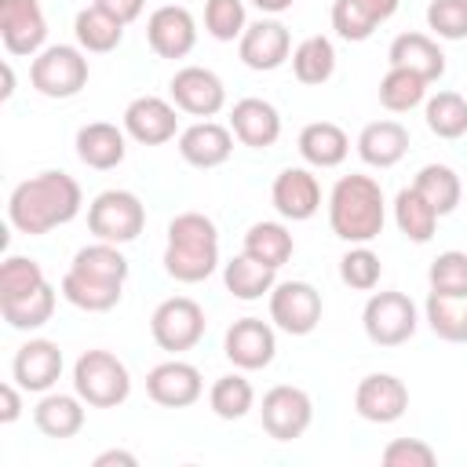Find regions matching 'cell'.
<instances>
[{"mask_svg": "<svg viewBox=\"0 0 467 467\" xmlns=\"http://www.w3.org/2000/svg\"><path fill=\"white\" fill-rule=\"evenodd\" d=\"M84 193L80 182L66 171H40L18 182L7 197V219L26 237H44L55 226H66L80 215Z\"/></svg>", "mask_w": 467, "mask_h": 467, "instance_id": "1", "label": "cell"}, {"mask_svg": "<svg viewBox=\"0 0 467 467\" xmlns=\"http://www.w3.org/2000/svg\"><path fill=\"white\" fill-rule=\"evenodd\" d=\"M387 201L372 175H343L328 193V226L347 244H368L383 234Z\"/></svg>", "mask_w": 467, "mask_h": 467, "instance_id": "2", "label": "cell"}, {"mask_svg": "<svg viewBox=\"0 0 467 467\" xmlns=\"http://www.w3.org/2000/svg\"><path fill=\"white\" fill-rule=\"evenodd\" d=\"M219 266V230L204 212H179L168 223L164 270L182 285H197L212 277Z\"/></svg>", "mask_w": 467, "mask_h": 467, "instance_id": "3", "label": "cell"}, {"mask_svg": "<svg viewBox=\"0 0 467 467\" xmlns=\"http://www.w3.org/2000/svg\"><path fill=\"white\" fill-rule=\"evenodd\" d=\"M73 390L91 409H117L131 394L128 365L109 350H84L73 365Z\"/></svg>", "mask_w": 467, "mask_h": 467, "instance_id": "4", "label": "cell"}, {"mask_svg": "<svg viewBox=\"0 0 467 467\" xmlns=\"http://www.w3.org/2000/svg\"><path fill=\"white\" fill-rule=\"evenodd\" d=\"M29 84L44 99H73L88 84V58L84 47L73 44H51L29 62Z\"/></svg>", "mask_w": 467, "mask_h": 467, "instance_id": "5", "label": "cell"}, {"mask_svg": "<svg viewBox=\"0 0 467 467\" xmlns=\"http://www.w3.org/2000/svg\"><path fill=\"white\" fill-rule=\"evenodd\" d=\"M142 226H146V208L131 190H102L88 204V230L95 234V241L128 244L142 234Z\"/></svg>", "mask_w": 467, "mask_h": 467, "instance_id": "6", "label": "cell"}, {"mask_svg": "<svg viewBox=\"0 0 467 467\" xmlns=\"http://www.w3.org/2000/svg\"><path fill=\"white\" fill-rule=\"evenodd\" d=\"M416 303L405 292H372L361 310V328L376 347H401L416 336Z\"/></svg>", "mask_w": 467, "mask_h": 467, "instance_id": "7", "label": "cell"}, {"mask_svg": "<svg viewBox=\"0 0 467 467\" xmlns=\"http://www.w3.org/2000/svg\"><path fill=\"white\" fill-rule=\"evenodd\" d=\"M204 325H208L204 321V310L190 296H171V299L157 303V310L150 314V336L168 354L193 350L204 339Z\"/></svg>", "mask_w": 467, "mask_h": 467, "instance_id": "8", "label": "cell"}, {"mask_svg": "<svg viewBox=\"0 0 467 467\" xmlns=\"http://www.w3.org/2000/svg\"><path fill=\"white\" fill-rule=\"evenodd\" d=\"M259 420H263V431L274 438V441H296L306 434L310 420H314V401L303 387H292V383H277L263 394V405H259Z\"/></svg>", "mask_w": 467, "mask_h": 467, "instance_id": "9", "label": "cell"}, {"mask_svg": "<svg viewBox=\"0 0 467 467\" xmlns=\"http://www.w3.org/2000/svg\"><path fill=\"white\" fill-rule=\"evenodd\" d=\"M270 321L288 336H310L321 321V292L310 281H281L270 288Z\"/></svg>", "mask_w": 467, "mask_h": 467, "instance_id": "10", "label": "cell"}, {"mask_svg": "<svg viewBox=\"0 0 467 467\" xmlns=\"http://www.w3.org/2000/svg\"><path fill=\"white\" fill-rule=\"evenodd\" d=\"M0 40L7 55H40L47 40V18L40 0H0Z\"/></svg>", "mask_w": 467, "mask_h": 467, "instance_id": "11", "label": "cell"}, {"mask_svg": "<svg viewBox=\"0 0 467 467\" xmlns=\"http://www.w3.org/2000/svg\"><path fill=\"white\" fill-rule=\"evenodd\" d=\"M168 91H171V102L182 113H190V117H204L208 120V117H215L226 106V88H223L219 73H212L204 66H182V69H175Z\"/></svg>", "mask_w": 467, "mask_h": 467, "instance_id": "12", "label": "cell"}, {"mask_svg": "<svg viewBox=\"0 0 467 467\" xmlns=\"http://www.w3.org/2000/svg\"><path fill=\"white\" fill-rule=\"evenodd\" d=\"M146 394H150V401H157L164 409H186L204 394L201 368L190 361L168 358L146 372Z\"/></svg>", "mask_w": 467, "mask_h": 467, "instance_id": "13", "label": "cell"}, {"mask_svg": "<svg viewBox=\"0 0 467 467\" xmlns=\"http://www.w3.org/2000/svg\"><path fill=\"white\" fill-rule=\"evenodd\" d=\"M237 55H241V62H244L248 69L270 73V69H277V66H285V62L292 58V36H288L285 22H277V18H259V22H252V26L241 33Z\"/></svg>", "mask_w": 467, "mask_h": 467, "instance_id": "14", "label": "cell"}, {"mask_svg": "<svg viewBox=\"0 0 467 467\" xmlns=\"http://www.w3.org/2000/svg\"><path fill=\"white\" fill-rule=\"evenodd\" d=\"M223 350L226 358L241 368V372H259L274 361L277 354V336L274 328L263 321V317H241L226 328V339H223Z\"/></svg>", "mask_w": 467, "mask_h": 467, "instance_id": "15", "label": "cell"}, {"mask_svg": "<svg viewBox=\"0 0 467 467\" xmlns=\"http://www.w3.org/2000/svg\"><path fill=\"white\" fill-rule=\"evenodd\" d=\"M354 409L368 423H394L409 409V387L394 372H368L354 390Z\"/></svg>", "mask_w": 467, "mask_h": 467, "instance_id": "16", "label": "cell"}, {"mask_svg": "<svg viewBox=\"0 0 467 467\" xmlns=\"http://www.w3.org/2000/svg\"><path fill=\"white\" fill-rule=\"evenodd\" d=\"M179 106H171L161 95H139L124 106V131L142 146H164L179 131Z\"/></svg>", "mask_w": 467, "mask_h": 467, "instance_id": "17", "label": "cell"}, {"mask_svg": "<svg viewBox=\"0 0 467 467\" xmlns=\"http://www.w3.org/2000/svg\"><path fill=\"white\" fill-rule=\"evenodd\" d=\"M146 40L161 58H186L197 44V22L182 4H164L146 18Z\"/></svg>", "mask_w": 467, "mask_h": 467, "instance_id": "18", "label": "cell"}, {"mask_svg": "<svg viewBox=\"0 0 467 467\" xmlns=\"http://www.w3.org/2000/svg\"><path fill=\"white\" fill-rule=\"evenodd\" d=\"M62 376V350L58 343L51 339H29L15 350V361H11V379L22 387V390H33V394H47Z\"/></svg>", "mask_w": 467, "mask_h": 467, "instance_id": "19", "label": "cell"}, {"mask_svg": "<svg viewBox=\"0 0 467 467\" xmlns=\"http://www.w3.org/2000/svg\"><path fill=\"white\" fill-rule=\"evenodd\" d=\"M270 201L277 208L281 219H292V223H306L317 215L321 208V186H317V175L310 168H285L274 186H270Z\"/></svg>", "mask_w": 467, "mask_h": 467, "instance_id": "20", "label": "cell"}, {"mask_svg": "<svg viewBox=\"0 0 467 467\" xmlns=\"http://www.w3.org/2000/svg\"><path fill=\"white\" fill-rule=\"evenodd\" d=\"M234 153V131L215 120H197L186 131H179V157L190 168H219Z\"/></svg>", "mask_w": 467, "mask_h": 467, "instance_id": "21", "label": "cell"}, {"mask_svg": "<svg viewBox=\"0 0 467 467\" xmlns=\"http://www.w3.org/2000/svg\"><path fill=\"white\" fill-rule=\"evenodd\" d=\"M230 131L241 146L266 150L281 139V113L266 99H241L230 109Z\"/></svg>", "mask_w": 467, "mask_h": 467, "instance_id": "22", "label": "cell"}, {"mask_svg": "<svg viewBox=\"0 0 467 467\" xmlns=\"http://www.w3.org/2000/svg\"><path fill=\"white\" fill-rule=\"evenodd\" d=\"M124 135H128V131L117 128V124H109V120H91V124H84V128L77 131V157H80V164H88V168H95V171L117 168V164L124 161V153H128V139H124Z\"/></svg>", "mask_w": 467, "mask_h": 467, "instance_id": "23", "label": "cell"}, {"mask_svg": "<svg viewBox=\"0 0 467 467\" xmlns=\"http://www.w3.org/2000/svg\"><path fill=\"white\" fill-rule=\"evenodd\" d=\"M387 62L423 77L427 84H434L445 73V55H441L438 40L427 36V33H401V36H394L390 51H387Z\"/></svg>", "mask_w": 467, "mask_h": 467, "instance_id": "24", "label": "cell"}, {"mask_svg": "<svg viewBox=\"0 0 467 467\" xmlns=\"http://www.w3.org/2000/svg\"><path fill=\"white\" fill-rule=\"evenodd\" d=\"M409 153V128L398 120H372L358 135V157L368 168H394Z\"/></svg>", "mask_w": 467, "mask_h": 467, "instance_id": "25", "label": "cell"}, {"mask_svg": "<svg viewBox=\"0 0 467 467\" xmlns=\"http://www.w3.org/2000/svg\"><path fill=\"white\" fill-rule=\"evenodd\" d=\"M299 157L310 164V168H339L350 153V139L339 124L332 120H314L299 131Z\"/></svg>", "mask_w": 467, "mask_h": 467, "instance_id": "26", "label": "cell"}, {"mask_svg": "<svg viewBox=\"0 0 467 467\" xmlns=\"http://www.w3.org/2000/svg\"><path fill=\"white\" fill-rule=\"evenodd\" d=\"M84 398L80 394H44L33 409V423L47 438H73L84 427Z\"/></svg>", "mask_w": 467, "mask_h": 467, "instance_id": "27", "label": "cell"}, {"mask_svg": "<svg viewBox=\"0 0 467 467\" xmlns=\"http://www.w3.org/2000/svg\"><path fill=\"white\" fill-rule=\"evenodd\" d=\"M277 270L274 266H266V263H259V259H252V255H234L226 266H223V281H226V292L234 296V299H244V303H252V299H263V296H270V288L277 285V277H274Z\"/></svg>", "mask_w": 467, "mask_h": 467, "instance_id": "28", "label": "cell"}, {"mask_svg": "<svg viewBox=\"0 0 467 467\" xmlns=\"http://www.w3.org/2000/svg\"><path fill=\"white\" fill-rule=\"evenodd\" d=\"M427 325L445 343H467V292H431L423 303Z\"/></svg>", "mask_w": 467, "mask_h": 467, "instance_id": "29", "label": "cell"}, {"mask_svg": "<svg viewBox=\"0 0 467 467\" xmlns=\"http://www.w3.org/2000/svg\"><path fill=\"white\" fill-rule=\"evenodd\" d=\"M62 296L66 303H73L77 310H88V314H106L120 303L124 296V285H113V281H95V277H84L77 270H66L62 274Z\"/></svg>", "mask_w": 467, "mask_h": 467, "instance_id": "30", "label": "cell"}, {"mask_svg": "<svg viewBox=\"0 0 467 467\" xmlns=\"http://www.w3.org/2000/svg\"><path fill=\"white\" fill-rule=\"evenodd\" d=\"M292 73H296L299 84H310V88L332 80V73H336V47H332V40L321 36V33L299 40L292 47Z\"/></svg>", "mask_w": 467, "mask_h": 467, "instance_id": "31", "label": "cell"}, {"mask_svg": "<svg viewBox=\"0 0 467 467\" xmlns=\"http://www.w3.org/2000/svg\"><path fill=\"white\" fill-rule=\"evenodd\" d=\"M412 186H416V193H420L438 215L456 212V204H460V197H463V182H460V175H456L449 164H423V168L416 171Z\"/></svg>", "mask_w": 467, "mask_h": 467, "instance_id": "32", "label": "cell"}, {"mask_svg": "<svg viewBox=\"0 0 467 467\" xmlns=\"http://www.w3.org/2000/svg\"><path fill=\"white\" fill-rule=\"evenodd\" d=\"M73 33H77V44L84 51H91V55H106V51L120 47V40H124V26L113 15H106L102 7H95V4L77 11Z\"/></svg>", "mask_w": 467, "mask_h": 467, "instance_id": "33", "label": "cell"}, {"mask_svg": "<svg viewBox=\"0 0 467 467\" xmlns=\"http://www.w3.org/2000/svg\"><path fill=\"white\" fill-rule=\"evenodd\" d=\"M438 219H441V215L416 193V186L398 190V197H394V223H398V230H401L409 241L427 244V241L434 237V230H438Z\"/></svg>", "mask_w": 467, "mask_h": 467, "instance_id": "34", "label": "cell"}, {"mask_svg": "<svg viewBox=\"0 0 467 467\" xmlns=\"http://www.w3.org/2000/svg\"><path fill=\"white\" fill-rule=\"evenodd\" d=\"M296 252V241L292 234L281 226V223H252L248 234H244V255L281 270Z\"/></svg>", "mask_w": 467, "mask_h": 467, "instance_id": "35", "label": "cell"}, {"mask_svg": "<svg viewBox=\"0 0 467 467\" xmlns=\"http://www.w3.org/2000/svg\"><path fill=\"white\" fill-rule=\"evenodd\" d=\"M69 270H77V274H84V277H95V281H113V285H124V281H128V259H124V252H120L117 244H109V241L84 244V248L73 255Z\"/></svg>", "mask_w": 467, "mask_h": 467, "instance_id": "36", "label": "cell"}, {"mask_svg": "<svg viewBox=\"0 0 467 467\" xmlns=\"http://www.w3.org/2000/svg\"><path fill=\"white\" fill-rule=\"evenodd\" d=\"M0 314L18 332L44 328L51 321V314H55V288L51 285H40L36 292H29L22 299H0Z\"/></svg>", "mask_w": 467, "mask_h": 467, "instance_id": "37", "label": "cell"}, {"mask_svg": "<svg viewBox=\"0 0 467 467\" xmlns=\"http://www.w3.org/2000/svg\"><path fill=\"white\" fill-rule=\"evenodd\" d=\"M208 405H212V412H215L219 420H241V416L252 412L255 390H252V383H248L241 372H230V376H219V379L212 383Z\"/></svg>", "mask_w": 467, "mask_h": 467, "instance_id": "38", "label": "cell"}, {"mask_svg": "<svg viewBox=\"0 0 467 467\" xmlns=\"http://www.w3.org/2000/svg\"><path fill=\"white\" fill-rule=\"evenodd\" d=\"M427 128L438 135V139H460L467 135V99L460 91H438L427 99Z\"/></svg>", "mask_w": 467, "mask_h": 467, "instance_id": "39", "label": "cell"}, {"mask_svg": "<svg viewBox=\"0 0 467 467\" xmlns=\"http://www.w3.org/2000/svg\"><path fill=\"white\" fill-rule=\"evenodd\" d=\"M427 99V80L409 73V69H398L390 66L379 80V106L390 109V113H409L412 106H420Z\"/></svg>", "mask_w": 467, "mask_h": 467, "instance_id": "40", "label": "cell"}, {"mask_svg": "<svg viewBox=\"0 0 467 467\" xmlns=\"http://www.w3.org/2000/svg\"><path fill=\"white\" fill-rule=\"evenodd\" d=\"M40 285H47L44 266L29 255H7L0 263V299H22L29 292H36Z\"/></svg>", "mask_w": 467, "mask_h": 467, "instance_id": "41", "label": "cell"}, {"mask_svg": "<svg viewBox=\"0 0 467 467\" xmlns=\"http://www.w3.org/2000/svg\"><path fill=\"white\" fill-rule=\"evenodd\" d=\"M204 29L212 40H241V33L248 29V15H244V0H208L204 4Z\"/></svg>", "mask_w": 467, "mask_h": 467, "instance_id": "42", "label": "cell"}, {"mask_svg": "<svg viewBox=\"0 0 467 467\" xmlns=\"http://www.w3.org/2000/svg\"><path fill=\"white\" fill-rule=\"evenodd\" d=\"M339 277L358 292H372L383 277V263L368 244H350V252L339 259Z\"/></svg>", "mask_w": 467, "mask_h": 467, "instance_id": "43", "label": "cell"}, {"mask_svg": "<svg viewBox=\"0 0 467 467\" xmlns=\"http://www.w3.org/2000/svg\"><path fill=\"white\" fill-rule=\"evenodd\" d=\"M427 29L438 40H467V0H431Z\"/></svg>", "mask_w": 467, "mask_h": 467, "instance_id": "44", "label": "cell"}, {"mask_svg": "<svg viewBox=\"0 0 467 467\" xmlns=\"http://www.w3.org/2000/svg\"><path fill=\"white\" fill-rule=\"evenodd\" d=\"M376 26L379 22L361 7V0H332V29L343 40L361 44V40H368L376 33Z\"/></svg>", "mask_w": 467, "mask_h": 467, "instance_id": "45", "label": "cell"}, {"mask_svg": "<svg viewBox=\"0 0 467 467\" xmlns=\"http://www.w3.org/2000/svg\"><path fill=\"white\" fill-rule=\"evenodd\" d=\"M427 281H431V292H452V296L467 292V252H456V248L441 252L431 263Z\"/></svg>", "mask_w": 467, "mask_h": 467, "instance_id": "46", "label": "cell"}, {"mask_svg": "<svg viewBox=\"0 0 467 467\" xmlns=\"http://www.w3.org/2000/svg\"><path fill=\"white\" fill-rule=\"evenodd\" d=\"M379 460L387 467H434L438 463V452L423 438H394V441H387V449L379 452Z\"/></svg>", "mask_w": 467, "mask_h": 467, "instance_id": "47", "label": "cell"}, {"mask_svg": "<svg viewBox=\"0 0 467 467\" xmlns=\"http://www.w3.org/2000/svg\"><path fill=\"white\" fill-rule=\"evenodd\" d=\"M95 7H102V11L113 15L120 26H128V22H135V18L142 15L146 0H95Z\"/></svg>", "mask_w": 467, "mask_h": 467, "instance_id": "48", "label": "cell"}, {"mask_svg": "<svg viewBox=\"0 0 467 467\" xmlns=\"http://www.w3.org/2000/svg\"><path fill=\"white\" fill-rule=\"evenodd\" d=\"M18 383H4L0 387V423H15L22 416V398H18Z\"/></svg>", "mask_w": 467, "mask_h": 467, "instance_id": "49", "label": "cell"}, {"mask_svg": "<svg viewBox=\"0 0 467 467\" xmlns=\"http://www.w3.org/2000/svg\"><path fill=\"white\" fill-rule=\"evenodd\" d=\"M361 7H365L376 22H387V18H394V15H398L401 0H361Z\"/></svg>", "mask_w": 467, "mask_h": 467, "instance_id": "50", "label": "cell"}, {"mask_svg": "<svg viewBox=\"0 0 467 467\" xmlns=\"http://www.w3.org/2000/svg\"><path fill=\"white\" fill-rule=\"evenodd\" d=\"M109 463H120V467H135V452H124V449H106L95 456V467H109Z\"/></svg>", "mask_w": 467, "mask_h": 467, "instance_id": "51", "label": "cell"}, {"mask_svg": "<svg viewBox=\"0 0 467 467\" xmlns=\"http://www.w3.org/2000/svg\"><path fill=\"white\" fill-rule=\"evenodd\" d=\"M252 4H255L263 15H281V11H288L296 0H252Z\"/></svg>", "mask_w": 467, "mask_h": 467, "instance_id": "52", "label": "cell"}, {"mask_svg": "<svg viewBox=\"0 0 467 467\" xmlns=\"http://www.w3.org/2000/svg\"><path fill=\"white\" fill-rule=\"evenodd\" d=\"M11 91H15V73L11 66H4V99H11Z\"/></svg>", "mask_w": 467, "mask_h": 467, "instance_id": "53", "label": "cell"}]
</instances>
